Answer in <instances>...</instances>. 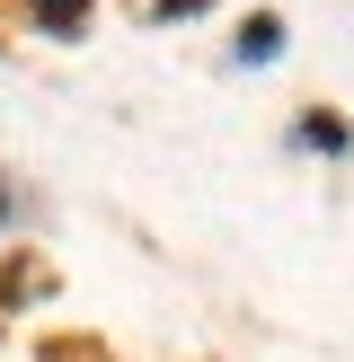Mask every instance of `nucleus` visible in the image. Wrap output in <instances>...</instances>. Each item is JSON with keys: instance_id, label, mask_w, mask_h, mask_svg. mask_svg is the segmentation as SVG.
Listing matches in <instances>:
<instances>
[{"instance_id": "obj_1", "label": "nucleus", "mask_w": 354, "mask_h": 362, "mask_svg": "<svg viewBox=\"0 0 354 362\" xmlns=\"http://www.w3.org/2000/svg\"><path fill=\"white\" fill-rule=\"evenodd\" d=\"M27 18L53 27V35H80V27H88V0H27Z\"/></svg>"}, {"instance_id": "obj_2", "label": "nucleus", "mask_w": 354, "mask_h": 362, "mask_svg": "<svg viewBox=\"0 0 354 362\" xmlns=\"http://www.w3.org/2000/svg\"><path fill=\"white\" fill-rule=\"evenodd\" d=\"M275 45H283V27H275V18H257V27L239 35V62H275Z\"/></svg>"}, {"instance_id": "obj_3", "label": "nucleus", "mask_w": 354, "mask_h": 362, "mask_svg": "<svg viewBox=\"0 0 354 362\" xmlns=\"http://www.w3.org/2000/svg\"><path fill=\"white\" fill-rule=\"evenodd\" d=\"M301 133H310L319 151H346V124H336V115H310V124H301Z\"/></svg>"}, {"instance_id": "obj_4", "label": "nucleus", "mask_w": 354, "mask_h": 362, "mask_svg": "<svg viewBox=\"0 0 354 362\" xmlns=\"http://www.w3.org/2000/svg\"><path fill=\"white\" fill-rule=\"evenodd\" d=\"M0 221H9V194H0Z\"/></svg>"}]
</instances>
